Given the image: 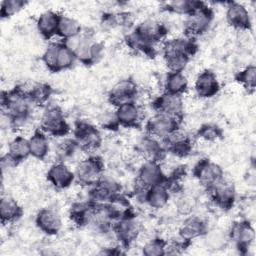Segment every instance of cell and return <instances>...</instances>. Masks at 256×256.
<instances>
[{
	"label": "cell",
	"instance_id": "cell-44",
	"mask_svg": "<svg viewBox=\"0 0 256 256\" xmlns=\"http://www.w3.org/2000/svg\"><path fill=\"white\" fill-rule=\"evenodd\" d=\"M206 237V244L208 247H210V249L213 250H220L222 249L227 242V238L226 236L218 230H214V231H208L205 234Z\"/></svg>",
	"mask_w": 256,
	"mask_h": 256
},
{
	"label": "cell",
	"instance_id": "cell-32",
	"mask_svg": "<svg viewBox=\"0 0 256 256\" xmlns=\"http://www.w3.org/2000/svg\"><path fill=\"white\" fill-rule=\"evenodd\" d=\"M28 140L31 156L39 160H44L49 152V141L47 134L41 129H37Z\"/></svg>",
	"mask_w": 256,
	"mask_h": 256
},
{
	"label": "cell",
	"instance_id": "cell-40",
	"mask_svg": "<svg viewBox=\"0 0 256 256\" xmlns=\"http://www.w3.org/2000/svg\"><path fill=\"white\" fill-rule=\"evenodd\" d=\"M167 242L162 238H154L147 242L143 248L142 253L146 256H161L166 254Z\"/></svg>",
	"mask_w": 256,
	"mask_h": 256
},
{
	"label": "cell",
	"instance_id": "cell-4",
	"mask_svg": "<svg viewBox=\"0 0 256 256\" xmlns=\"http://www.w3.org/2000/svg\"><path fill=\"white\" fill-rule=\"evenodd\" d=\"M76 56L72 49L64 42H51L42 55V61L46 68L53 72H61L71 68Z\"/></svg>",
	"mask_w": 256,
	"mask_h": 256
},
{
	"label": "cell",
	"instance_id": "cell-5",
	"mask_svg": "<svg viewBox=\"0 0 256 256\" xmlns=\"http://www.w3.org/2000/svg\"><path fill=\"white\" fill-rule=\"evenodd\" d=\"M104 172V162L98 155H90L81 160L74 171L75 180L82 186L92 187L102 177Z\"/></svg>",
	"mask_w": 256,
	"mask_h": 256
},
{
	"label": "cell",
	"instance_id": "cell-20",
	"mask_svg": "<svg viewBox=\"0 0 256 256\" xmlns=\"http://www.w3.org/2000/svg\"><path fill=\"white\" fill-rule=\"evenodd\" d=\"M29 156H31L29 140L23 136H16L9 142L7 154L2 158V164L16 166Z\"/></svg>",
	"mask_w": 256,
	"mask_h": 256
},
{
	"label": "cell",
	"instance_id": "cell-27",
	"mask_svg": "<svg viewBox=\"0 0 256 256\" xmlns=\"http://www.w3.org/2000/svg\"><path fill=\"white\" fill-rule=\"evenodd\" d=\"M36 226L47 235H56L62 228V219L59 213L51 208H43L36 214Z\"/></svg>",
	"mask_w": 256,
	"mask_h": 256
},
{
	"label": "cell",
	"instance_id": "cell-30",
	"mask_svg": "<svg viewBox=\"0 0 256 256\" xmlns=\"http://www.w3.org/2000/svg\"><path fill=\"white\" fill-rule=\"evenodd\" d=\"M95 203L88 200L86 202L74 203L69 211L71 221L78 227L89 225L92 215L94 213Z\"/></svg>",
	"mask_w": 256,
	"mask_h": 256
},
{
	"label": "cell",
	"instance_id": "cell-36",
	"mask_svg": "<svg viewBox=\"0 0 256 256\" xmlns=\"http://www.w3.org/2000/svg\"><path fill=\"white\" fill-rule=\"evenodd\" d=\"M81 32H82V27L76 19L71 18L69 16L60 15L57 35H59L62 39H64L63 41L75 38L78 35H80Z\"/></svg>",
	"mask_w": 256,
	"mask_h": 256
},
{
	"label": "cell",
	"instance_id": "cell-17",
	"mask_svg": "<svg viewBox=\"0 0 256 256\" xmlns=\"http://www.w3.org/2000/svg\"><path fill=\"white\" fill-rule=\"evenodd\" d=\"M114 116L119 126L139 128L142 124V110L135 100L117 106Z\"/></svg>",
	"mask_w": 256,
	"mask_h": 256
},
{
	"label": "cell",
	"instance_id": "cell-43",
	"mask_svg": "<svg viewBox=\"0 0 256 256\" xmlns=\"http://www.w3.org/2000/svg\"><path fill=\"white\" fill-rule=\"evenodd\" d=\"M76 149H78V146L73 138H71V139L66 138V139L62 140L61 142H59L57 149H56V153H57L58 157L60 158L59 161L63 162L65 159L71 157L74 154Z\"/></svg>",
	"mask_w": 256,
	"mask_h": 256
},
{
	"label": "cell",
	"instance_id": "cell-45",
	"mask_svg": "<svg viewBox=\"0 0 256 256\" xmlns=\"http://www.w3.org/2000/svg\"><path fill=\"white\" fill-rule=\"evenodd\" d=\"M101 26L103 29H106V30L118 27L116 13H111V12L104 13L101 17Z\"/></svg>",
	"mask_w": 256,
	"mask_h": 256
},
{
	"label": "cell",
	"instance_id": "cell-28",
	"mask_svg": "<svg viewBox=\"0 0 256 256\" xmlns=\"http://www.w3.org/2000/svg\"><path fill=\"white\" fill-rule=\"evenodd\" d=\"M23 215V208L12 197L2 196L0 200V219L2 224H12Z\"/></svg>",
	"mask_w": 256,
	"mask_h": 256
},
{
	"label": "cell",
	"instance_id": "cell-23",
	"mask_svg": "<svg viewBox=\"0 0 256 256\" xmlns=\"http://www.w3.org/2000/svg\"><path fill=\"white\" fill-rule=\"evenodd\" d=\"M46 177L48 182L56 189H66L75 181L74 172L62 161L52 164L47 171Z\"/></svg>",
	"mask_w": 256,
	"mask_h": 256
},
{
	"label": "cell",
	"instance_id": "cell-38",
	"mask_svg": "<svg viewBox=\"0 0 256 256\" xmlns=\"http://www.w3.org/2000/svg\"><path fill=\"white\" fill-rule=\"evenodd\" d=\"M235 80L240 83L245 90L253 93L256 87V67L254 64L248 65L235 75Z\"/></svg>",
	"mask_w": 256,
	"mask_h": 256
},
{
	"label": "cell",
	"instance_id": "cell-25",
	"mask_svg": "<svg viewBox=\"0 0 256 256\" xmlns=\"http://www.w3.org/2000/svg\"><path fill=\"white\" fill-rule=\"evenodd\" d=\"M194 89L200 98H211L220 90V83L216 74L209 69L203 70L195 80Z\"/></svg>",
	"mask_w": 256,
	"mask_h": 256
},
{
	"label": "cell",
	"instance_id": "cell-2",
	"mask_svg": "<svg viewBox=\"0 0 256 256\" xmlns=\"http://www.w3.org/2000/svg\"><path fill=\"white\" fill-rule=\"evenodd\" d=\"M197 50L196 39L185 36L167 40L163 45V58L167 68L170 72H182Z\"/></svg>",
	"mask_w": 256,
	"mask_h": 256
},
{
	"label": "cell",
	"instance_id": "cell-16",
	"mask_svg": "<svg viewBox=\"0 0 256 256\" xmlns=\"http://www.w3.org/2000/svg\"><path fill=\"white\" fill-rule=\"evenodd\" d=\"M215 206L223 211L230 210L236 201V189L234 185L224 179L207 190Z\"/></svg>",
	"mask_w": 256,
	"mask_h": 256
},
{
	"label": "cell",
	"instance_id": "cell-21",
	"mask_svg": "<svg viewBox=\"0 0 256 256\" xmlns=\"http://www.w3.org/2000/svg\"><path fill=\"white\" fill-rule=\"evenodd\" d=\"M227 23L237 30L250 31L252 22L247 8L238 2H229L226 10Z\"/></svg>",
	"mask_w": 256,
	"mask_h": 256
},
{
	"label": "cell",
	"instance_id": "cell-24",
	"mask_svg": "<svg viewBox=\"0 0 256 256\" xmlns=\"http://www.w3.org/2000/svg\"><path fill=\"white\" fill-rule=\"evenodd\" d=\"M136 149L146 161L160 162L165 157L166 153L163 143L148 134L138 141Z\"/></svg>",
	"mask_w": 256,
	"mask_h": 256
},
{
	"label": "cell",
	"instance_id": "cell-34",
	"mask_svg": "<svg viewBox=\"0 0 256 256\" xmlns=\"http://www.w3.org/2000/svg\"><path fill=\"white\" fill-rule=\"evenodd\" d=\"M124 41L127 47L136 53H141L150 58H153L156 55V50L154 48V45L146 42L133 30L125 35Z\"/></svg>",
	"mask_w": 256,
	"mask_h": 256
},
{
	"label": "cell",
	"instance_id": "cell-8",
	"mask_svg": "<svg viewBox=\"0 0 256 256\" xmlns=\"http://www.w3.org/2000/svg\"><path fill=\"white\" fill-rule=\"evenodd\" d=\"M73 139L75 140L78 149L85 152L96 151L102 143L100 131L93 124L85 121L78 120L74 124Z\"/></svg>",
	"mask_w": 256,
	"mask_h": 256
},
{
	"label": "cell",
	"instance_id": "cell-12",
	"mask_svg": "<svg viewBox=\"0 0 256 256\" xmlns=\"http://www.w3.org/2000/svg\"><path fill=\"white\" fill-rule=\"evenodd\" d=\"M112 230L121 245L128 248L138 238L141 225L133 215L128 213L113 224Z\"/></svg>",
	"mask_w": 256,
	"mask_h": 256
},
{
	"label": "cell",
	"instance_id": "cell-29",
	"mask_svg": "<svg viewBox=\"0 0 256 256\" xmlns=\"http://www.w3.org/2000/svg\"><path fill=\"white\" fill-rule=\"evenodd\" d=\"M60 14L48 10L39 15L36 26L38 32L45 39H50L53 36L58 34V26H59Z\"/></svg>",
	"mask_w": 256,
	"mask_h": 256
},
{
	"label": "cell",
	"instance_id": "cell-26",
	"mask_svg": "<svg viewBox=\"0 0 256 256\" xmlns=\"http://www.w3.org/2000/svg\"><path fill=\"white\" fill-rule=\"evenodd\" d=\"M208 232V225L204 219L198 216H187L179 228V236L185 243L203 237Z\"/></svg>",
	"mask_w": 256,
	"mask_h": 256
},
{
	"label": "cell",
	"instance_id": "cell-6",
	"mask_svg": "<svg viewBox=\"0 0 256 256\" xmlns=\"http://www.w3.org/2000/svg\"><path fill=\"white\" fill-rule=\"evenodd\" d=\"M40 128L44 133L54 137H64L71 131L62 109L56 105L46 107L41 117Z\"/></svg>",
	"mask_w": 256,
	"mask_h": 256
},
{
	"label": "cell",
	"instance_id": "cell-15",
	"mask_svg": "<svg viewBox=\"0 0 256 256\" xmlns=\"http://www.w3.org/2000/svg\"><path fill=\"white\" fill-rule=\"evenodd\" d=\"M228 238L234 242L241 253H246L255 238L254 228L247 220L236 221L231 225Z\"/></svg>",
	"mask_w": 256,
	"mask_h": 256
},
{
	"label": "cell",
	"instance_id": "cell-42",
	"mask_svg": "<svg viewBox=\"0 0 256 256\" xmlns=\"http://www.w3.org/2000/svg\"><path fill=\"white\" fill-rule=\"evenodd\" d=\"M175 206L180 215L189 216L196 207V199L190 194H183L177 199Z\"/></svg>",
	"mask_w": 256,
	"mask_h": 256
},
{
	"label": "cell",
	"instance_id": "cell-22",
	"mask_svg": "<svg viewBox=\"0 0 256 256\" xmlns=\"http://www.w3.org/2000/svg\"><path fill=\"white\" fill-rule=\"evenodd\" d=\"M162 143L166 152H169L172 155L180 158L187 157L192 152L193 148L191 138L188 135L182 133L180 130L163 139Z\"/></svg>",
	"mask_w": 256,
	"mask_h": 256
},
{
	"label": "cell",
	"instance_id": "cell-41",
	"mask_svg": "<svg viewBox=\"0 0 256 256\" xmlns=\"http://www.w3.org/2000/svg\"><path fill=\"white\" fill-rule=\"evenodd\" d=\"M27 4L24 0H4L0 6L1 18H9L21 11Z\"/></svg>",
	"mask_w": 256,
	"mask_h": 256
},
{
	"label": "cell",
	"instance_id": "cell-11",
	"mask_svg": "<svg viewBox=\"0 0 256 256\" xmlns=\"http://www.w3.org/2000/svg\"><path fill=\"white\" fill-rule=\"evenodd\" d=\"M192 172L194 177L206 190H209L224 179L222 167L207 158L199 160L193 167Z\"/></svg>",
	"mask_w": 256,
	"mask_h": 256
},
{
	"label": "cell",
	"instance_id": "cell-14",
	"mask_svg": "<svg viewBox=\"0 0 256 256\" xmlns=\"http://www.w3.org/2000/svg\"><path fill=\"white\" fill-rule=\"evenodd\" d=\"M168 176L163 172L160 162L145 161L139 171L137 177V185L146 189L160 184H165Z\"/></svg>",
	"mask_w": 256,
	"mask_h": 256
},
{
	"label": "cell",
	"instance_id": "cell-39",
	"mask_svg": "<svg viewBox=\"0 0 256 256\" xmlns=\"http://www.w3.org/2000/svg\"><path fill=\"white\" fill-rule=\"evenodd\" d=\"M197 136L205 141L213 142L223 137V130L214 123H205L198 129Z\"/></svg>",
	"mask_w": 256,
	"mask_h": 256
},
{
	"label": "cell",
	"instance_id": "cell-10",
	"mask_svg": "<svg viewBox=\"0 0 256 256\" xmlns=\"http://www.w3.org/2000/svg\"><path fill=\"white\" fill-rule=\"evenodd\" d=\"M181 120L169 115L156 113L145 123L146 133L157 139H165L180 128Z\"/></svg>",
	"mask_w": 256,
	"mask_h": 256
},
{
	"label": "cell",
	"instance_id": "cell-37",
	"mask_svg": "<svg viewBox=\"0 0 256 256\" xmlns=\"http://www.w3.org/2000/svg\"><path fill=\"white\" fill-rule=\"evenodd\" d=\"M27 93L33 105L45 106L52 96L53 89L48 83L40 82L36 83Z\"/></svg>",
	"mask_w": 256,
	"mask_h": 256
},
{
	"label": "cell",
	"instance_id": "cell-35",
	"mask_svg": "<svg viewBox=\"0 0 256 256\" xmlns=\"http://www.w3.org/2000/svg\"><path fill=\"white\" fill-rule=\"evenodd\" d=\"M188 89V80L182 72H169L164 81V92L182 96Z\"/></svg>",
	"mask_w": 256,
	"mask_h": 256
},
{
	"label": "cell",
	"instance_id": "cell-13",
	"mask_svg": "<svg viewBox=\"0 0 256 256\" xmlns=\"http://www.w3.org/2000/svg\"><path fill=\"white\" fill-rule=\"evenodd\" d=\"M152 107L156 113L169 115L182 120L184 103L182 96L163 92L152 102Z\"/></svg>",
	"mask_w": 256,
	"mask_h": 256
},
{
	"label": "cell",
	"instance_id": "cell-9",
	"mask_svg": "<svg viewBox=\"0 0 256 256\" xmlns=\"http://www.w3.org/2000/svg\"><path fill=\"white\" fill-rule=\"evenodd\" d=\"M121 185L110 177H103L89 190L90 201L96 204H106L114 202L122 197Z\"/></svg>",
	"mask_w": 256,
	"mask_h": 256
},
{
	"label": "cell",
	"instance_id": "cell-1",
	"mask_svg": "<svg viewBox=\"0 0 256 256\" xmlns=\"http://www.w3.org/2000/svg\"><path fill=\"white\" fill-rule=\"evenodd\" d=\"M32 105L27 91L19 86L1 92V109L13 128L21 127L29 120Z\"/></svg>",
	"mask_w": 256,
	"mask_h": 256
},
{
	"label": "cell",
	"instance_id": "cell-31",
	"mask_svg": "<svg viewBox=\"0 0 256 256\" xmlns=\"http://www.w3.org/2000/svg\"><path fill=\"white\" fill-rule=\"evenodd\" d=\"M170 190L165 184L155 185L146 190L144 202L153 209L163 208L169 201Z\"/></svg>",
	"mask_w": 256,
	"mask_h": 256
},
{
	"label": "cell",
	"instance_id": "cell-19",
	"mask_svg": "<svg viewBox=\"0 0 256 256\" xmlns=\"http://www.w3.org/2000/svg\"><path fill=\"white\" fill-rule=\"evenodd\" d=\"M133 31L152 45L162 41L168 34L166 25L155 19H146L140 22Z\"/></svg>",
	"mask_w": 256,
	"mask_h": 256
},
{
	"label": "cell",
	"instance_id": "cell-33",
	"mask_svg": "<svg viewBox=\"0 0 256 256\" xmlns=\"http://www.w3.org/2000/svg\"><path fill=\"white\" fill-rule=\"evenodd\" d=\"M203 4L204 2L195 1V0H174V1H168V2L162 3L161 10L168 13L188 16L189 14L194 12L196 9L201 7Z\"/></svg>",
	"mask_w": 256,
	"mask_h": 256
},
{
	"label": "cell",
	"instance_id": "cell-7",
	"mask_svg": "<svg viewBox=\"0 0 256 256\" xmlns=\"http://www.w3.org/2000/svg\"><path fill=\"white\" fill-rule=\"evenodd\" d=\"M213 19V9L204 3L201 7L186 16L184 22L185 36L196 39V37L203 35L210 28Z\"/></svg>",
	"mask_w": 256,
	"mask_h": 256
},
{
	"label": "cell",
	"instance_id": "cell-18",
	"mask_svg": "<svg viewBox=\"0 0 256 256\" xmlns=\"http://www.w3.org/2000/svg\"><path fill=\"white\" fill-rule=\"evenodd\" d=\"M138 94V86L131 78L119 80L113 85L108 94V100L115 107L129 101L135 100Z\"/></svg>",
	"mask_w": 256,
	"mask_h": 256
},
{
	"label": "cell",
	"instance_id": "cell-3",
	"mask_svg": "<svg viewBox=\"0 0 256 256\" xmlns=\"http://www.w3.org/2000/svg\"><path fill=\"white\" fill-rule=\"evenodd\" d=\"M64 42L72 49L76 59L86 66L96 64L103 56L104 45L88 32H81L77 37Z\"/></svg>",
	"mask_w": 256,
	"mask_h": 256
}]
</instances>
